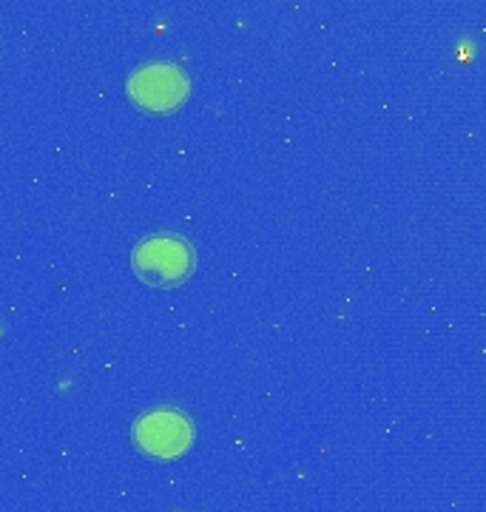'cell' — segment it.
<instances>
[{"label": "cell", "instance_id": "cell-1", "mask_svg": "<svg viewBox=\"0 0 486 512\" xmlns=\"http://www.w3.org/2000/svg\"><path fill=\"white\" fill-rule=\"evenodd\" d=\"M197 268L194 245L180 234H151L131 251V271L151 288H177Z\"/></svg>", "mask_w": 486, "mask_h": 512}, {"label": "cell", "instance_id": "cell-3", "mask_svg": "<svg viewBox=\"0 0 486 512\" xmlns=\"http://www.w3.org/2000/svg\"><path fill=\"white\" fill-rule=\"evenodd\" d=\"M134 444L151 458H180L194 444V424L177 407H154L134 421Z\"/></svg>", "mask_w": 486, "mask_h": 512}, {"label": "cell", "instance_id": "cell-2", "mask_svg": "<svg viewBox=\"0 0 486 512\" xmlns=\"http://www.w3.org/2000/svg\"><path fill=\"white\" fill-rule=\"evenodd\" d=\"M128 97L145 111L154 114H168L180 109L191 94V80L182 72L177 63L168 60H151L140 69L128 74Z\"/></svg>", "mask_w": 486, "mask_h": 512}]
</instances>
